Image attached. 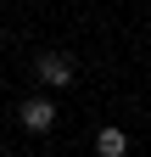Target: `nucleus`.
<instances>
[{
  "label": "nucleus",
  "mask_w": 151,
  "mask_h": 157,
  "mask_svg": "<svg viewBox=\"0 0 151 157\" xmlns=\"http://www.w3.org/2000/svg\"><path fill=\"white\" fill-rule=\"evenodd\" d=\"M95 157H129V135H123L118 124L95 129Z\"/></svg>",
  "instance_id": "nucleus-3"
},
{
  "label": "nucleus",
  "mask_w": 151,
  "mask_h": 157,
  "mask_svg": "<svg viewBox=\"0 0 151 157\" xmlns=\"http://www.w3.org/2000/svg\"><path fill=\"white\" fill-rule=\"evenodd\" d=\"M39 84L45 90H67L73 84V56L67 51H45L39 56Z\"/></svg>",
  "instance_id": "nucleus-2"
},
{
  "label": "nucleus",
  "mask_w": 151,
  "mask_h": 157,
  "mask_svg": "<svg viewBox=\"0 0 151 157\" xmlns=\"http://www.w3.org/2000/svg\"><path fill=\"white\" fill-rule=\"evenodd\" d=\"M17 124L28 135H50L56 129V95H28V101L17 107Z\"/></svg>",
  "instance_id": "nucleus-1"
}]
</instances>
